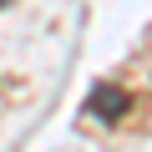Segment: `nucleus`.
Segmentation results:
<instances>
[{"instance_id": "1", "label": "nucleus", "mask_w": 152, "mask_h": 152, "mask_svg": "<svg viewBox=\"0 0 152 152\" xmlns=\"http://www.w3.org/2000/svg\"><path fill=\"white\" fill-rule=\"evenodd\" d=\"M127 102H132V96H127L122 86H107V81L91 86V96H86L91 117H102V122H122V117H127Z\"/></svg>"}]
</instances>
